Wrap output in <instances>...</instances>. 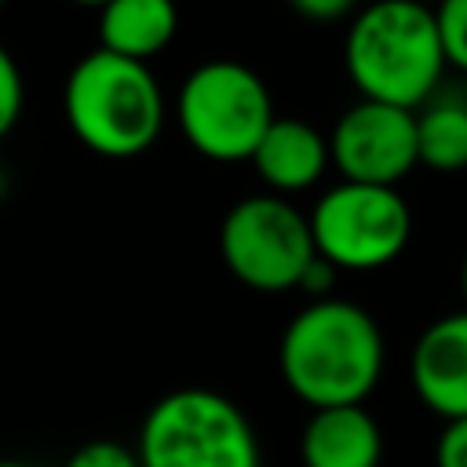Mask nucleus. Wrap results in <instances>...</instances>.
<instances>
[{
  "label": "nucleus",
  "instance_id": "1",
  "mask_svg": "<svg viewBox=\"0 0 467 467\" xmlns=\"http://www.w3.org/2000/svg\"><path fill=\"white\" fill-rule=\"evenodd\" d=\"M387 343L379 321L350 299H314L281 332L277 368L285 387L314 409L365 405L379 387Z\"/></svg>",
  "mask_w": 467,
  "mask_h": 467
},
{
  "label": "nucleus",
  "instance_id": "2",
  "mask_svg": "<svg viewBox=\"0 0 467 467\" xmlns=\"http://www.w3.org/2000/svg\"><path fill=\"white\" fill-rule=\"evenodd\" d=\"M343 66L361 99L416 113L449 69L434 11L412 0H372L358 7L343 36Z\"/></svg>",
  "mask_w": 467,
  "mask_h": 467
},
{
  "label": "nucleus",
  "instance_id": "3",
  "mask_svg": "<svg viewBox=\"0 0 467 467\" xmlns=\"http://www.w3.org/2000/svg\"><path fill=\"white\" fill-rule=\"evenodd\" d=\"M62 113L84 150L128 161L161 139L164 91L146 62L95 47L69 69L62 84Z\"/></svg>",
  "mask_w": 467,
  "mask_h": 467
},
{
  "label": "nucleus",
  "instance_id": "4",
  "mask_svg": "<svg viewBox=\"0 0 467 467\" xmlns=\"http://www.w3.org/2000/svg\"><path fill=\"white\" fill-rule=\"evenodd\" d=\"M142 467H263V445L244 409L208 387L161 394L135 441Z\"/></svg>",
  "mask_w": 467,
  "mask_h": 467
},
{
  "label": "nucleus",
  "instance_id": "5",
  "mask_svg": "<svg viewBox=\"0 0 467 467\" xmlns=\"http://www.w3.org/2000/svg\"><path fill=\"white\" fill-rule=\"evenodd\" d=\"M274 117L266 80L237 58L193 66L175 95V120L186 146L215 164L252 161Z\"/></svg>",
  "mask_w": 467,
  "mask_h": 467
},
{
  "label": "nucleus",
  "instance_id": "6",
  "mask_svg": "<svg viewBox=\"0 0 467 467\" xmlns=\"http://www.w3.org/2000/svg\"><path fill=\"white\" fill-rule=\"evenodd\" d=\"M310 219L277 193L241 197L219 223V259L252 292H292L314 263Z\"/></svg>",
  "mask_w": 467,
  "mask_h": 467
},
{
  "label": "nucleus",
  "instance_id": "7",
  "mask_svg": "<svg viewBox=\"0 0 467 467\" xmlns=\"http://www.w3.org/2000/svg\"><path fill=\"white\" fill-rule=\"evenodd\" d=\"M306 219L317 255L350 274L390 266L412 241V212L394 186L339 179L317 197Z\"/></svg>",
  "mask_w": 467,
  "mask_h": 467
},
{
  "label": "nucleus",
  "instance_id": "8",
  "mask_svg": "<svg viewBox=\"0 0 467 467\" xmlns=\"http://www.w3.org/2000/svg\"><path fill=\"white\" fill-rule=\"evenodd\" d=\"M332 168L343 182L394 186L420 164L416 113L372 99L347 106L328 131Z\"/></svg>",
  "mask_w": 467,
  "mask_h": 467
},
{
  "label": "nucleus",
  "instance_id": "9",
  "mask_svg": "<svg viewBox=\"0 0 467 467\" xmlns=\"http://www.w3.org/2000/svg\"><path fill=\"white\" fill-rule=\"evenodd\" d=\"M416 398L445 423L467 420V310L431 321L409 361Z\"/></svg>",
  "mask_w": 467,
  "mask_h": 467
},
{
  "label": "nucleus",
  "instance_id": "10",
  "mask_svg": "<svg viewBox=\"0 0 467 467\" xmlns=\"http://www.w3.org/2000/svg\"><path fill=\"white\" fill-rule=\"evenodd\" d=\"M248 164L255 168V175L270 193L277 197L303 193L317 186L321 175L332 168L328 135H321V128H314L303 117H274Z\"/></svg>",
  "mask_w": 467,
  "mask_h": 467
},
{
  "label": "nucleus",
  "instance_id": "11",
  "mask_svg": "<svg viewBox=\"0 0 467 467\" xmlns=\"http://www.w3.org/2000/svg\"><path fill=\"white\" fill-rule=\"evenodd\" d=\"M303 467H379L383 427L365 405L314 409L299 434Z\"/></svg>",
  "mask_w": 467,
  "mask_h": 467
},
{
  "label": "nucleus",
  "instance_id": "12",
  "mask_svg": "<svg viewBox=\"0 0 467 467\" xmlns=\"http://www.w3.org/2000/svg\"><path fill=\"white\" fill-rule=\"evenodd\" d=\"M179 33L175 0H109L99 11V47L131 62L161 55Z\"/></svg>",
  "mask_w": 467,
  "mask_h": 467
},
{
  "label": "nucleus",
  "instance_id": "13",
  "mask_svg": "<svg viewBox=\"0 0 467 467\" xmlns=\"http://www.w3.org/2000/svg\"><path fill=\"white\" fill-rule=\"evenodd\" d=\"M416 150L420 164L431 171L467 168V99L452 91H434L416 109Z\"/></svg>",
  "mask_w": 467,
  "mask_h": 467
},
{
  "label": "nucleus",
  "instance_id": "14",
  "mask_svg": "<svg viewBox=\"0 0 467 467\" xmlns=\"http://www.w3.org/2000/svg\"><path fill=\"white\" fill-rule=\"evenodd\" d=\"M434 11L438 40L445 51V66L467 73V0H441Z\"/></svg>",
  "mask_w": 467,
  "mask_h": 467
},
{
  "label": "nucleus",
  "instance_id": "15",
  "mask_svg": "<svg viewBox=\"0 0 467 467\" xmlns=\"http://www.w3.org/2000/svg\"><path fill=\"white\" fill-rule=\"evenodd\" d=\"M22 102H26V80H22V69H18L15 55L0 44V139L18 124V117H22Z\"/></svg>",
  "mask_w": 467,
  "mask_h": 467
},
{
  "label": "nucleus",
  "instance_id": "16",
  "mask_svg": "<svg viewBox=\"0 0 467 467\" xmlns=\"http://www.w3.org/2000/svg\"><path fill=\"white\" fill-rule=\"evenodd\" d=\"M66 467H142V463H139V452L128 449L124 441L95 438V441H84L80 449H73Z\"/></svg>",
  "mask_w": 467,
  "mask_h": 467
},
{
  "label": "nucleus",
  "instance_id": "17",
  "mask_svg": "<svg viewBox=\"0 0 467 467\" xmlns=\"http://www.w3.org/2000/svg\"><path fill=\"white\" fill-rule=\"evenodd\" d=\"M434 467H467V420L441 427L434 441Z\"/></svg>",
  "mask_w": 467,
  "mask_h": 467
},
{
  "label": "nucleus",
  "instance_id": "18",
  "mask_svg": "<svg viewBox=\"0 0 467 467\" xmlns=\"http://www.w3.org/2000/svg\"><path fill=\"white\" fill-rule=\"evenodd\" d=\"M288 7L310 22H339L347 15H358V0H288Z\"/></svg>",
  "mask_w": 467,
  "mask_h": 467
},
{
  "label": "nucleus",
  "instance_id": "19",
  "mask_svg": "<svg viewBox=\"0 0 467 467\" xmlns=\"http://www.w3.org/2000/svg\"><path fill=\"white\" fill-rule=\"evenodd\" d=\"M336 266L328 263V259H321V255H314V263L303 270V277H299V292L303 296H310V303L314 299H328L332 296V285H336Z\"/></svg>",
  "mask_w": 467,
  "mask_h": 467
},
{
  "label": "nucleus",
  "instance_id": "20",
  "mask_svg": "<svg viewBox=\"0 0 467 467\" xmlns=\"http://www.w3.org/2000/svg\"><path fill=\"white\" fill-rule=\"evenodd\" d=\"M460 292H463V310H467V252H463V263H460Z\"/></svg>",
  "mask_w": 467,
  "mask_h": 467
},
{
  "label": "nucleus",
  "instance_id": "21",
  "mask_svg": "<svg viewBox=\"0 0 467 467\" xmlns=\"http://www.w3.org/2000/svg\"><path fill=\"white\" fill-rule=\"evenodd\" d=\"M69 4H77V7H95V11H102L109 0H69Z\"/></svg>",
  "mask_w": 467,
  "mask_h": 467
},
{
  "label": "nucleus",
  "instance_id": "22",
  "mask_svg": "<svg viewBox=\"0 0 467 467\" xmlns=\"http://www.w3.org/2000/svg\"><path fill=\"white\" fill-rule=\"evenodd\" d=\"M0 467H29V463H22V460H0Z\"/></svg>",
  "mask_w": 467,
  "mask_h": 467
},
{
  "label": "nucleus",
  "instance_id": "23",
  "mask_svg": "<svg viewBox=\"0 0 467 467\" xmlns=\"http://www.w3.org/2000/svg\"><path fill=\"white\" fill-rule=\"evenodd\" d=\"M412 4H423V7H438L441 0H412Z\"/></svg>",
  "mask_w": 467,
  "mask_h": 467
},
{
  "label": "nucleus",
  "instance_id": "24",
  "mask_svg": "<svg viewBox=\"0 0 467 467\" xmlns=\"http://www.w3.org/2000/svg\"><path fill=\"white\" fill-rule=\"evenodd\" d=\"M4 190H7V175L0 171V197H4Z\"/></svg>",
  "mask_w": 467,
  "mask_h": 467
},
{
  "label": "nucleus",
  "instance_id": "25",
  "mask_svg": "<svg viewBox=\"0 0 467 467\" xmlns=\"http://www.w3.org/2000/svg\"><path fill=\"white\" fill-rule=\"evenodd\" d=\"M4 4H7V0H0V7H4Z\"/></svg>",
  "mask_w": 467,
  "mask_h": 467
}]
</instances>
